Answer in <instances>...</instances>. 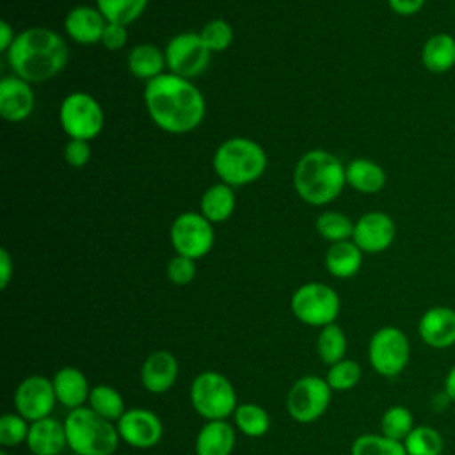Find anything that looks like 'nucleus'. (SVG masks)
Returning <instances> with one entry per match:
<instances>
[{
    "label": "nucleus",
    "instance_id": "obj_1",
    "mask_svg": "<svg viewBox=\"0 0 455 455\" xmlns=\"http://www.w3.org/2000/svg\"><path fill=\"white\" fill-rule=\"evenodd\" d=\"M144 105L151 121L174 135L196 130L206 114L203 92L190 80L172 73L146 82Z\"/></svg>",
    "mask_w": 455,
    "mask_h": 455
},
{
    "label": "nucleus",
    "instance_id": "obj_2",
    "mask_svg": "<svg viewBox=\"0 0 455 455\" xmlns=\"http://www.w3.org/2000/svg\"><path fill=\"white\" fill-rule=\"evenodd\" d=\"M68 59L69 50L62 36L44 27L21 30L7 50V62L12 73L28 84L52 80L66 68Z\"/></svg>",
    "mask_w": 455,
    "mask_h": 455
},
{
    "label": "nucleus",
    "instance_id": "obj_3",
    "mask_svg": "<svg viewBox=\"0 0 455 455\" xmlns=\"http://www.w3.org/2000/svg\"><path fill=\"white\" fill-rule=\"evenodd\" d=\"M291 181L302 201L313 206H323L343 192L347 185L345 165L325 149H311L295 164Z\"/></svg>",
    "mask_w": 455,
    "mask_h": 455
},
{
    "label": "nucleus",
    "instance_id": "obj_4",
    "mask_svg": "<svg viewBox=\"0 0 455 455\" xmlns=\"http://www.w3.org/2000/svg\"><path fill=\"white\" fill-rule=\"evenodd\" d=\"M213 171L229 187H245L258 181L267 171V153L252 139L231 137L213 153Z\"/></svg>",
    "mask_w": 455,
    "mask_h": 455
},
{
    "label": "nucleus",
    "instance_id": "obj_5",
    "mask_svg": "<svg viewBox=\"0 0 455 455\" xmlns=\"http://www.w3.org/2000/svg\"><path fill=\"white\" fill-rule=\"evenodd\" d=\"M64 427L68 448L75 455H112L121 441L116 423L98 416L87 405L69 411Z\"/></svg>",
    "mask_w": 455,
    "mask_h": 455
},
{
    "label": "nucleus",
    "instance_id": "obj_6",
    "mask_svg": "<svg viewBox=\"0 0 455 455\" xmlns=\"http://www.w3.org/2000/svg\"><path fill=\"white\" fill-rule=\"evenodd\" d=\"M188 396L192 409L206 421L228 419L238 407L231 380L215 370L197 373L190 384Z\"/></svg>",
    "mask_w": 455,
    "mask_h": 455
},
{
    "label": "nucleus",
    "instance_id": "obj_7",
    "mask_svg": "<svg viewBox=\"0 0 455 455\" xmlns=\"http://www.w3.org/2000/svg\"><path fill=\"white\" fill-rule=\"evenodd\" d=\"M290 309L300 323L322 329L336 322L341 300L338 291L329 284L311 281L304 283L291 293Z\"/></svg>",
    "mask_w": 455,
    "mask_h": 455
},
{
    "label": "nucleus",
    "instance_id": "obj_8",
    "mask_svg": "<svg viewBox=\"0 0 455 455\" xmlns=\"http://www.w3.org/2000/svg\"><path fill=\"white\" fill-rule=\"evenodd\" d=\"M59 121L69 139L91 142L105 124V114L100 101L84 91L68 94L59 107Z\"/></svg>",
    "mask_w": 455,
    "mask_h": 455
},
{
    "label": "nucleus",
    "instance_id": "obj_9",
    "mask_svg": "<svg viewBox=\"0 0 455 455\" xmlns=\"http://www.w3.org/2000/svg\"><path fill=\"white\" fill-rule=\"evenodd\" d=\"M411 343L407 334L395 327L377 329L368 341V363L375 373L386 379L398 377L409 364Z\"/></svg>",
    "mask_w": 455,
    "mask_h": 455
},
{
    "label": "nucleus",
    "instance_id": "obj_10",
    "mask_svg": "<svg viewBox=\"0 0 455 455\" xmlns=\"http://www.w3.org/2000/svg\"><path fill=\"white\" fill-rule=\"evenodd\" d=\"M331 398L332 389L323 377L304 375L288 389L286 411L297 423H313L327 412Z\"/></svg>",
    "mask_w": 455,
    "mask_h": 455
},
{
    "label": "nucleus",
    "instance_id": "obj_11",
    "mask_svg": "<svg viewBox=\"0 0 455 455\" xmlns=\"http://www.w3.org/2000/svg\"><path fill=\"white\" fill-rule=\"evenodd\" d=\"M169 240L176 254L201 259L213 249V224L199 212H183L172 220Z\"/></svg>",
    "mask_w": 455,
    "mask_h": 455
},
{
    "label": "nucleus",
    "instance_id": "obj_12",
    "mask_svg": "<svg viewBox=\"0 0 455 455\" xmlns=\"http://www.w3.org/2000/svg\"><path fill=\"white\" fill-rule=\"evenodd\" d=\"M165 64L169 73L181 78H194L201 75L208 64L212 52L201 39L199 32H180L165 46Z\"/></svg>",
    "mask_w": 455,
    "mask_h": 455
},
{
    "label": "nucleus",
    "instance_id": "obj_13",
    "mask_svg": "<svg viewBox=\"0 0 455 455\" xmlns=\"http://www.w3.org/2000/svg\"><path fill=\"white\" fill-rule=\"evenodd\" d=\"M12 403L16 412L30 423L52 416L57 403L52 379L43 375L25 377L14 389Z\"/></svg>",
    "mask_w": 455,
    "mask_h": 455
},
{
    "label": "nucleus",
    "instance_id": "obj_14",
    "mask_svg": "<svg viewBox=\"0 0 455 455\" xmlns=\"http://www.w3.org/2000/svg\"><path fill=\"white\" fill-rule=\"evenodd\" d=\"M116 427L121 441L137 450L156 446L164 435L162 419L156 412L142 407L126 409V412L116 421Z\"/></svg>",
    "mask_w": 455,
    "mask_h": 455
},
{
    "label": "nucleus",
    "instance_id": "obj_15",
    "mask_svg": "<svg viewBox=\"0 0 455 455\" xmlns=\"http://www.w3.org/2000/svg\"><path fill=\"white\" fill-rule=\"evenodd\" d=\"M396 236V224L386 212L373 210L363 213L354 222L352 242L368 254H379L391 247Z\"/></svg>",
    "mask_w": 455,
    "mask_h": 455
},
{
    "label": "nucleus",
    "instance_id": "obj_16",
    "mask_svg": "<svg viewBox=\"0 0 455 455\" xmlns=\"http://www.w3.org/2000/svg\"><path fill=\"white\" fill-rule=\"evenodd\" d=\"M419 339L435 350L455 345V309L450 306L428 307L418 322Z\"/></svg>",
    "mask_w": 455,
    "mask_h": 455
},
{
    "label": "nucleus",
    "instance_id": "obj_17",
    "mask_svg": "<svg viewBox=\"0 0 455 455\" xmlns=\"http://www.w3.org/2000/svg\"><path fill=\"white\" fill-rule=\"evenodd\" d=\"M36 107L34 91L28 82L11 75L0 82V116L9 123L25 121Z\"/></svg>",
    "mask_w": 455,
    "mask_h": 455
},
{
    "label": "nucleus",
    "instance_id": "obj_18",
    "mask_svg": "<svg viewBox=\"0 0 455 455\" xmlns=\"http://www.w3.org/2000/svg\"><path fill=\"white\" fill-rule=\"evenodd\" d=\"M180 364L169 350L151 352L140 366V384L148 393L162 395L169 391L178 379Z\"/></svg>",
    "mask_w": 455,
    "mask_h": 455
},
{
    "label": "nucleus",
    "instance_id": "obj_19",
    "mask_svg": "<svg viewBox=\"0 0 455 455\" xmlns=\"http://www.w3.org/2000/svg\"><path fill=\"white\" fill-rule=\"evenodd\" d=\"M107 20L94 5H76L64 18L66 34L78 44H94L101 41Z\"/></svg>",
    "mask_w": 455,
    "mask_h": 455
},
{
    "label": "nucleus",
    "instance_id": "obj_20",
    "mask_svg": "<svg viewBox=\"0 0 455 455\" xmlns=\"http://www.w3.org/2000/svg\"><path fill=\"white\" fill-rule=\"evenodd\" d=\"M25 444L32 455H59L68 446L64 421L53 416L32 421Z\"/></svg>",
    "mask_w": 455,
    "mask_h": 455
},
{
    "label": "nucleus",
    "instance_id": "obj_21",
    "mask_svg": "<svg viewBox=\"0 0 455 455\" xmlns=\"http://www.w3.org/2000/svg\"><path fill=\"white\" fill-rule=\"evenodd\" d=\"M52 382H53L57 402L60 405L68 407L69 411L87 405L91 386L82 370L75 366H62L53 373Z\"/></svg>",
    "mask_w": 455,
    "mask_h": 455
},
{
    "label": "nucleus",
    "instance_id": "obj_22",
    "mask_svg": "<svg viewBox=\"0 0 455 455\" xmlns=\"http://www.w3.org/2000/svg\"><path fill=\"white\" fill-rule=\"evenodd\" d=\"M236 443V428L228 419L206 421L196 437V455H231Z\"/></svg>",
    "mask_w": 455,
    "mask_h": 455
},
{
    "label": "nucleus",
    "instance_id": "obj_23",
    "mask_svg": "<svg viewBox=\"0 0 455 455\" xmlns=\"http://www.w3.org/2000/svg\"><path fill=\"white\" fill-rule=\"evenodd\" d=\"M421 64L434 75L448 73L455 68V37L448 32H435L421 46Z\"/></svg>",
    "mask_w": 455,
    "mask_h": 455
},
{
    "label": "nucleus",
    "instance_id": "obj_24",
    "mask_svg": "<svg viewBox=\"0 0 455 455\" xmlns=\"http://www.w3.org/2000/svg\"><path fill=\"white\" fill-rule=\"evenodd\" d=\"M347 185L361 194H377L386 187V171L370 158H354L345 165Z\"/></svg>",
    "mask_w": 455,
    "mask_h": 455
},
{
    "label": "nucleus",
    "instance_id": "obj_25",
    "mask_svg": "<svg viewBox=\"0 0 455 455\" xmlns=\"http://www.w3.org/2000/svg\"><path fill=\"white\" fill-rule=\"evenodd\" d=\"M236 206V197L233 187L219 181L210 185L199 201V213L206 217L212 224L228 220Z\"/></svg>",
    "mask_w": 455,
    "mask_h": 455
},
{
    "label": "nucleus",
    "instance_id": "obj_26",
    "mask_svg": "<svg viewBox=\"0 0 455 455\" xmlns=\"http://www.w3.org/2000/svg\"><path fill=\"white\" fill-rule=\"evenodd\" d=\"M363 251L352 242H336L325 252V268L338 279H348L355 275L363 265Z\"/></svg>",
    "mask_w": 455,
    "mask_h": 455
},
{
    "label": "nucleus",
    "instance_id": "obj_27",
    "mask_svg": "<svg viewBox=\"0 0 455 455\" xmlns=\"http://www.w3.org/2000/svg\"><path fill=\"white\" fill-rule=\"evenodd\" d=\"M126 64L130 73L135 78L146 80V82L156 78L158 75L164 73V68H167L165 53L151 43H142L133 46L128 53Z\"/></svg>",
    "mask_w": 455,
    "mask_h": 455
},
{
    "label": "nucleus",
    "instance_id": "obj_28",
    "mask_svg": "<svg viewBox=\"0 0 455 455\" xmlns=\"http://www.w3.org/2000/svg\"><path fill=\"white\" fill-rule=\"evenodd\" d=\"M233 425L245 437H263L270 430V414L258 403H238L233 412Z\"/></svg>",
    "mask_w": 455,
    "mask_h": 455
},
{
    "label": "nucleus",
    "instance_id": "obj_29",
    "mask_svg": "<svg viewBox=\"0 0 455 455\" xmlns=\"http://www.w3.org/2000/svg\"><path fill=\"white\" fill-rule=\"evenodd\" d=\"M87 407L112 423H116L126 412L123 395L108 384H96L91 387Z\"/></svg>",
    "mask_w": 455,
    "mask_h": 455
},
{
    "label": "nucleus",
    "instance_id": "obj_30",
    "mask_svg": "<svg viewBox=\"0 0 455 455\" xmlns=\"http://www.w3.org/2000/svg\"><path fill=\"white\" fill-rule=\"evenodd\" d=\"M316 354L320 361L327 366L345 359L347 336H345V331L336 322L320 329L316 336Z\"/></svg>",
    "mask_w": 455,
    "mask_h": 455
},
{
    "label": "nucleus",
    "instance_id": "obj_31",
    "mask_svg": "<svg viewBox=\"0 0 455 455\" xmlns=\"http://www.w3.org/2000/svg\"><path fill=\"white\" fill-rule=\"evenodd\" d=\"M407 455H441L444 439L430 425H416L403 441Z\"/></svg>",
    "mask_w": 455,
    "mask_h": 455
},
{
    "label": "nucleus",
    "instance_id": "obj_32",
    "mask_svg": "<svg viewBox=\"0 0 455 455\" xmlns=\"http://www.w3.org/2000/svg\"><path fill=\"white\" fill-rule=\"evenodd\" d=\"M316 231L323 240H327L331 243L345 242V240H352L354 222L348 215H345L341 212L327 210L318 215Z\"/></svg>",
    "mask_w": 455,
    "mask_h": 455
},
{
    "label": "nucleus",
    "instance_id": "obj_33",
    "mask_svg": "<svg viewBox=\"0 0 455 455\" xmlns=\"http://www.w3.org/2000/svg\"><path fill=\"white\" fill-rule=\"evenodd\" d=\"M149 0H96V7L108 23L130 25L148 7Z\"/></svg>",
    "mask_w": 455,
    "mask_h": 455
},
{
    "label": "nucleus",
    "instance_id": "obj_34",
    "mask_svg": "<svg viewBox=\"0 0 455 455\" xmlns=\"http://www.w3.org/2000/svg\"><path fill=\"white\" fill-rule=\"evenodd\" d=\"M414 427V416L405 405H391L382 412L380 434L389 439L403 443Z\"/></svg>",
    "mask_w": 455,
    "mask_h": 455
},
{
    "label": "nucleus",
    "instance_id": "obj_35",
    "mask_svg": "<svg viewBox=\"0 0 455 455\" xmlns=\"http://www.w3.org/2000/svg\"><path fill=\"white\" fill-rule=\"evenodd\" d=\"M350 455H407L403 443L382 434H363L354 439Z\"/></svg>",
    "mask_w": 455,
    "mask_h": 455
},
{
    "label": "nucleus",
    "instance_id": "obj_36",
    "mask_svg": "<svg viewBox=\"0 0 455 455\" xmlns=\"http://www.w3.org/2000/svg\"><path fill=\"white\" fill-rule=\"evenodd\" d=\"M361 375H363V370L359 363L345 357L329 366L325 380L332 391H348L359 384Z\"/></svg>",
    "mask_w": 455,
    "mask_h": 455
},
{
    "label": "nucleus",
    "instance_id": "obj_37",
    "mask_svg": "<svg viewBox=\"0 0 455 455\" xmlns=\"http://www.w3.org/2000/svg\"><path fill=\"white\" fill-rule=\"evenodd\" d=\"M30 421L18 412H5L0 418V444L4 448H14L27 443Z\"/></svg>",
    "mask_w": 455,
    "mask_h": 455
},
{
    "label": "nucleus",
    "instance_id": "obj_38",
    "mask_svg": "<svg viewBox=\"0 0 455 455\" xmlns=\"http://www.w3.org/2000/svg\"><path fill=\"white\" fill-rule=\"evenodd\" d=\"M199 36L212 53L224 52L233 43V28L222 18H215V20H210L208 23H204Z\"/></svg>",
    "mask_w": 455,
    "mask_h": 455
},
{
    "label": "nucleus",
    "instance_id": "obj_39",
    "mask_svg": "<svg viewBox=\"0 0 455 455\" xmlns=\"http://www.w3.org/2000/svg\"><path fill=\"white\" fill-rule=\"evenodd\" d=\"M165 274L167 279L176 284V286H185L188 283L194 281L196 274H197V267H196V259L187 258V256H172L165 267Z\"/></svg>",
    "mask_w": 455,
    "mask_h": 455
},
{
    "label": "nucleus",
    "instance_id": "obj_40",
    "mask_svg": "<svg viewBox=\"0 0 455 455\" xmlns=\"http://www.w3.org/2000/svg\"><path fill=\"white\" fill-rule=\"evenodd\" d=\"M64 160L68 165L80 169L85 167L91 160V146L87 140L80 139H69L64 146Z\"/></svg>",
    "mask_w": 455,
    "mask_h": 455
},
{
    "label": "nucleus",
    "instance_id": "obj_41",
    "mask_svg": "<svg viewBox=\"0 0 455 455\" xmlns=\"http://www.w3.org/2000/svg\"><path fill=\"white\" fill-rule=\"evenodd\" d=\"M126 41H128L126 25H121V23H108V21H107L100 43H101L107 50L117 52V50H123V48H124Z\"/></svg>",
    "mask_w": 455,
    "mask_h": 455
},
{
    "label": "nucleus",
    "instance_id": "obj_42",
    "mask_svg": "<svg viewBox=\"0 0 455 455\" xmlns=\"http://www.w3.org/2000/svg\"><path fill=\"white\" fill-rule=\"evenodd\" d=\"M427 0H387L389 9L398 16H414L418 14Z\"/></svg>",
    "mask_w": 455,
    "mask_h": 455
},
{
    "label": "nucleus",
    "instance_id": "obj_43",
    "mask_svg": "<svg viewBox=\"0 0 455 455\" xmlns=\"http://www.w3.org/2000/svg\"><path fill=\"white\" fill-rule=\"evenodd\" d=\"M14 274V263L9 254V251L4 247L0 249V288L5 290L12 279Z\"/></svg>",
    "mask_w": 455,
    "mask_h": 455
},
{
    "label": "nucleus",
    "instance_id": "obj_44",
    "mask_svg": "<svg viewBox=\"0 0 455 455\" xmlns=\"http://www.w3.org/2000/svg\"><path fill=\"white\" fill-rule=\"evenodd\" d=\"M14 39H16L14 30L11 28V25L5 20H2L0 21V52L7 53V50L12 46Z\"/></svg>",
    "mask_w": 455,
    "mask_h": 455
},
{
    "label": "nucleus",
    "instance_id": "obj_45",
    "mask_svg": "<svg viewBox=\"0 0 455 455\" xmlns=\"http://www.w3.org/2000/svg\"><path fill=\"white\" fill-rule=\"evenodd\" d=\"M443 391L448 395L451 403H455V364L448 370L444 382H443Z\"/></svg>",
    "mask_w": 455,
    "mask_h": 455
},
{
    "label": "nucleus",
    "instance_id": "obj_46",
    "mask_svg": "<svg viewBox=\"0 0 455 455\" xmlns=\"http://www.w3.org/2000/svg\"><path fill=\"white\" fill-rule=\"evenodd\" d=\"M450 403H451V400L448 398V395L444 391H441L435 396H432V409L437 411V412H443Z\"/></svg>",
    "mask_w": 455,
    "mask_h": 455
},
{
    "label": "nucleus",
    "instance_id": "obj_47",
    "mask_svg": "<svg viewBox=\"0 0 455 455\" xmlns=\"http://www.w3.org/2000/svg\"><path fill=\"white\" fill-rule=\"evenodd\" d=\"M0 455H9V453H7L5 450H2V451H0Z\"/></svg>",
    "mask_w": 455,
    "mask_h": 455
}]
</instances>
